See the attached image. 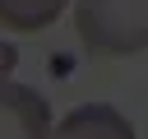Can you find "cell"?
Here are the masks:
<instances>
[{"instance_id":"obj_1","label":"cell","mask_w":148,"mask_h":139,"mask_svg":"<svg viewBox=\"0 0 148 139\" xmlns=\"http://www.w3.org/2000/svg\"><path fill=\"white\" fill-rule=\"evenodd\" d=\"M74 32L92 56H139L148 46V0H74Z\"/></svg>"},{"instance_id":"obj_2","label":"cell","mask_w":148,"mask_h":139,"mask_svg":"<svg viewBox=\"0 0 148 139\" xmlns=\"http://www.w3.org/2000/svg\"><path fill=\"white\" fill-rule=\"evenodd\" d=\"M51 130V107L28 83H0V139H37Z\"/></svg>"},{"instance_id":"obj_3","label":"cell","mask_w":148,"mask_h":139,"mask_svg":"<svg viewBox=\"0 0 148 139\" xmlns=\"http://www.w3.org/2000/svg\"><path fill=\"white\" fill-rule=\"evenodd\" d=\"M60 134H69V139H130L134 125H130L116 107L88 102V107H74V111L60 120Z\"/></svg>"},{"instance_id":"obj_4","label":"cell","mask_w":148,"mask_h":139,"mask_svg":"<svg viewBox=\"0 0 148 139\" xmlns=\"http://www.w3.org/2000/svg\"><path fill=\"white\" fill-rule=\"evenodd\" d=\"M69 0H0V28L9 32H42L65 14Z\"/></svg>"},{"instance_id":"obj_5","label":"cell","mask_w":148,"mask_h":139,"mask_svg":"<svg viewBox=\"0 0 148 139\" xmlns=\"http://www.w3.org/2000/svg\"><path fill=\"white\" fill-rule=\"evenodd\" d=\"M14 65H18V51H14L9 42H0V83L9 79V70H14Z\"/></svg>"}]
</instances>
